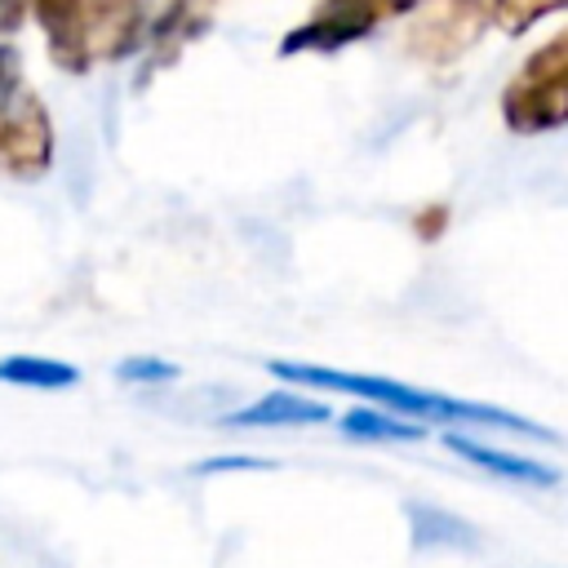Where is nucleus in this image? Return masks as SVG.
<instances>
[{"mask_svg":"<svg viewBox=\"0 0 568 568\" xmlns=\"http://www.w3.org/2000/svg\"><path fill=\"white\" fill-rule=\"evenodd\" d=\"M266 368L284 382L297 386H315V390H337V395H355L368 399L373 408H386L395 417L408 422H466V426H493V430H515V435H532V439H550V426L519 417L510 408L497 404H475V399H457V395H439V390H422L395 377H377V373H342V368H324V364H297V359H266Z\"/></svg>","mask_w":568,"mask_h":568,"instance_id":"nucleus-1","label":"nucleus"},{"mask_svg":"<svg viewBox=\"0 0 568 568\" xmlns=\"http://www.w3.org/2000/svg\"><path fill=\"white\" fill-rule=\"evenodd\" d=\"M31 18L44 31L53 67L71 75L142 53L155 22L146 0H31Z\"/></svg>","mask_w":568,"mask_h":568,"instance_id":"nucleus-2","label":"nucleus"},{"mask_svg":"<svg viewBox=\"0 0 568 568\" xmlns=\"http://www.w3.org/2000/svg\"><path fill=\"white\" fill-rule=\"evenodd\" d=\"M501 120L510 133H550L568 124V27L528 53L506 80Z\"/></svg>","mask_w":568,"mask_h":568,"instance_id":"nucleus-3","label":"nucleus"},{"mask_svg":"<svg viewBox=\"0 0 568 568\" xmlns=\"http://www.w3.org/2000/svg\"><path fill=\"white\" fill-rule=\"evenodd\" d=\"M493 22V0H422L408 22V53L422 62L462 58Z\"/></svg>","mask_w":568,"mask_h":568,"instance_id":"nucleus-4","label":"nucleus"},{"mask_svg":"<svg viewBox=\"0 0 568 568\" xmlns=\"http://www.w3.org/2000/svg\"><path fill=\"white\" fill-rule=\"evenodd\" d=\"M53 164V124L36 93H18L0 115V178L40 182Z\"/></svg>","mask_w":568,"mask_h":568,"instance_id":"nucleus-5","label":"nucleus"},{"mask_svg":"<svg viewBox=\"0 0 568 568\" xmlns=\"http://www.w3.org/2000/svg\"><path fill=\"white\" fill-rule=\"evenodd\" d=\"M444 444H448V453H457L462 462H470V466H479V470H488V475H497V479L532 484V488H555V484H559V470H555V466L532 462V457H524V453H506V448H497V444H479V439H470V435H462V430H444Z\"/></svg>","mask_w":568,"mask_h":568,"instance_id":"nucleus-6","label":"nucleus"},{"mask_svg":"<svg viewBox=\"0 0 568 568\" xmlns=\"http://www.w3.org/2000/svg\"><path fill=\"white\" fill-rule=\"evenodd\" d=\"M315 422H328V404L293 395V390L262 395L257 404L235 408V413L222 417V426H315Z\"/></svg>","mask_w":568,"mask_h":568,"instance_id":"nucleus-7","label":"nucleus"},{"mask_svg":"<svg viewBox=\"0 0 568 568\" xmlns=\"http://www.w3.org/2000/svg\"><path fill=\"white\" fill-rule=\"evenodd\" d=\"M337 430L351 435V439H364V444H382V439H390V444H413V439L426 435L422 422L395 417V413H386V408H351V413L337 417Z\"/></svg>","mask_w":568,"mask_h":568,"instance_id":"nucleus-8","label":"nucleus"},{"mask_svg":"<svg viewBox=\"0 0 568 568\" xmlns=\"http://www.w3.org/2000/svg\"><path fill=\"white\" fill-rule=\"evenodd\" d=\"M0 382L9 386H36V390H67L80 382V368L67 359L49 355H4L0 359Z\"/></svg>","mask_w":568,"mask_h":568,"instance_id":"nucleus-9","label":"nucleus"},{"mask_svg":"<svg viewBox=\"0 0 568 568\" xmlns=\"http://www.w3.org/2000/svg\"><path fill=\"white\" fill-rule=\"evenodd\" d=\"M559 9H568V0H493V22L501 31H528L532 22Z\"/></svg>","mask_w":568,"mask_h":568,"instance_id":"nucleus-10","label":"nucleus"},{"mask_svg":"<svg viewBox=\"0 0 568 568\" xmlns=\"http://www.w3.org/2000/svg\"><path fill=\"white\" fill-rule=\"evenodd\" d=\"M115 377H120V382H142V386H151V382H173V377H178V364L155 359V355H129V359L115 364Z\"/></svg>","mask_w":568,"mask_h":568,"instance_id":"nucleus-11","label":"nucleus"},{"mask_svg":"<svg viewBox=\"0 0 568 568\" xmlns=\"http://www.w3.org/2000/svg\"><path fill=\"white\" fill-rule=\"evenodd\" d=\"M18 93H22V58L13 44H0V115L13 106Z\"/></svg>","mask_w":568,"mask_h":568,"instance_id":"nucleus-12","label":"nucleus"},{"mask_svg":"<svg viewBox=\"0 0 568 568\" xmlns=\"http://www.w3.org/2000/svg\"><path fill=\"white\" fill-rule=\"evenodd\" d=\"M355 9H364L373 22H386V18H399V13H413L422 0H351Z\"/></svg>","mask_w":568,"mask_h":568,"instance_id":"nucleus-13","label":"nucleus"},{"mask_svg":"<svg viewBox=\"0 0 568 568\" xmlns=\"http://www.w3.org/2000/svg\"><path fill=\"white\" fill-rule=\"evenodd\" d=\"M266 466H271L266 457H209V462H200L195 470L209 475V470H266Z\"/></svg>","mask_w":568,"mask_h":568,"instance_id":"nucleus-14","label":"nucleus"},{"mask_svg":"<svg viewBox=\"0 0 568 568\" xmlns=\"http://www.w3.org/2000/svg\"><path fill=\"white\" fill-rule=\"evenodd\" d=\"M31 13V0H0V31H13Z\"/></svg>","mask_w":568,"mask_h":568,"instance_id":"nucleus-15","label":"nucleus"}]
</instances>
